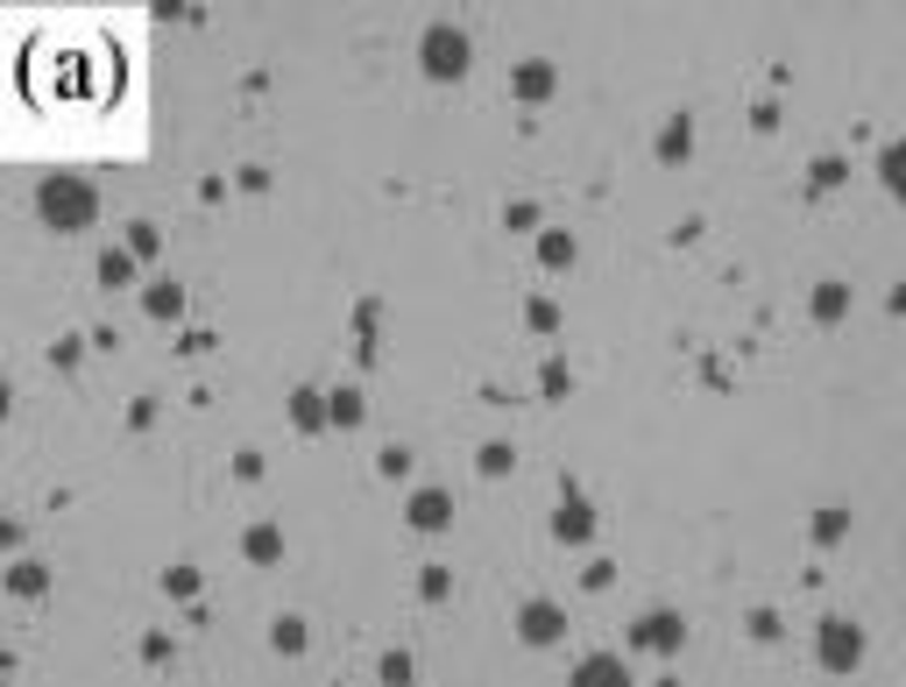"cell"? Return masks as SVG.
Segmentation results:
<instances>
[{"mask_svg":"<svg viewBox=\"0 0 906 687\" xmlns=\"http://www.w3.org/2000/svg\"><path fill=\"white\" fill-rule=\"evenodd\" d=\"M36 206H43V220H50V228H85V220H93V191H85L79 177H50Z\"/></svg>","mask_w":906,"mask_h":687,"instance_id":"1","label":"cell"},{"mask_svg":"<svg viewBox=\"0 0 906 687\" xmlns=\"http://www.w3.org/2000/svg\"><path fill=\"white\" fill-rule=\"evenodd\" d=\"M418 50H426V71H432V79H461V71H467V36H461V28H426V43H418Z\"/></svg>","mask_w":906,"mask_h":687,"instance_id":"2","label":"cell"},{"mask_svg":"<svg viewBox=\"0 0 906 687\" xmlns=\"http://www.w3.org/2000/svg\"><path fill=\"white\" fill-rule=\"evenodd\" d=\"M857 660H864V638H857V624L828 617V624H822V666H828V674H850Z\"/></svg>","mask_w":906,"mask_h":687,"instance_id":"3","label":"cell"},{"mask_svg":"<svg viewBox=\"0 0 906 687\" xmlns=\"http://www.w3.org/2000/svg\"><path fill=\"white\" fill-rule=\"evenodd\" d=\"M573 687H630V674H624V660H581V674H573Z\"/></svg>","mask_w":906,"mask_h":687,"instance_id":"4","label":"cell"},{"mask_svg":"<svg viewBox=\"0 0 906 687\" xmlns=\"http://www.w3.org/2000/svg\"><path fill=\"white\" fill-rule=\"evenodd\" d=\"M638 645H652V652H673V645H680V617H666V609H652V617L638 624Z\"/></svg>","mask_w":906,"mask_h":687,"instance_id":"5","label":"cell"},{"mask_svg":"<svg viewBox=\"0 0 906 687\" xmlns=\"http://www.w3.org/2000/svg\"><path fill=\"white\" fill-rule=\"evenodd\" d=\"M518 624H524V638H532V645H553V638H560V609H553V603H532Z\"/></svg>","mask_w":906,"mask_h":687,"instance_id":"6","label":"cell"},{"mask_svg":"<svg viewBox=\"0 0 906 687\" xmlns=\"http://www.w3.org/2000/svg\"><path fill=\"white\" fill-rule=\"evenodd\" d=\"M446 511H453V503L440 497V489H418V497H411V525H418V532H440Z\"/></svg>","mask_w":906,"mask_h":687,"instance_id":"7","label":"cell"},{"mask_svg":"<svg viewBox=\"0 0 906 687\" xmlns=\"http://www.w3.org/2000/svg\"><path fill=\"white\" fill-rule=\"evenodd\" d=\"M553 525H560V539H588V532H595V517H588V503H560V517H553Z\"/></svg>","mask_w":906,"mask_h":687,"instance_id":"8","label":"cell"},{"mask_svg":"<svg viewBox=\"0 0 906 687\" xmlns=\"http://www.w3.org/2000/svg\"><path fill=\"white\" fill-rule=\"evenodd\" d=\"M885 185L906 191V149H893V156H885Z\"/></svg>","mask_w":906,"mask_h":687,"instance_id":"9","label":"cell"},{"mask_svg":"<svg viewBox=\"0 0 906 687\" xmlns=\"http://www.w3.org/2000/svg\"><path fill=\"white\" fill-rule=\"evenodd\" d=\"M814 312H822V319H836V312H843V291H836V283H822V298H814Z\"/></svg>","mask_w":906,"mask_h":687,"instance_id":"10","label":"cell"},{"mask_svg":"<svg viewBox=\"0 0 906 687\" xmlns=\"http://www.w3.org/2000/svg\"><path fill=\"white\" fill-rule=\"evenodd\" d=\"M518 85H524V93H532V100H538V93H546V85H553V71H546V65H532V71H524V79H518Z\"/></svg>","mask_w":906,"mask_h":687,"instance_id":"11","label":"cell"}]
</instances>
